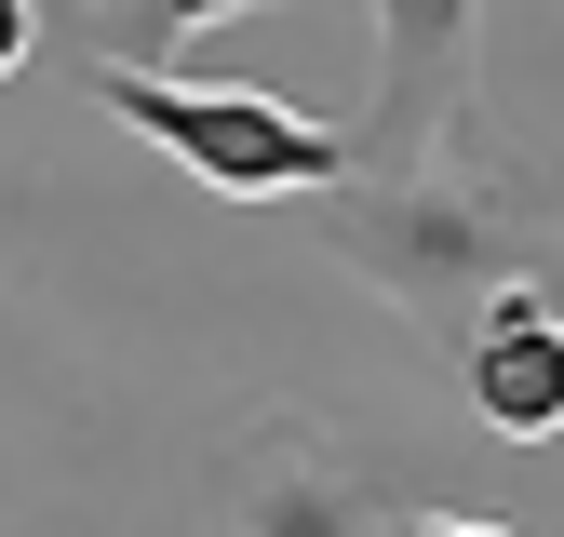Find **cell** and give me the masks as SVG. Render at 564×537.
<instances>
[{
  "label": "cell",
  "mask_w": 564,
  "mask_h": 537,
  "mask_svg": "<svg viewBox=\"0 0 564 537\" xmlns=\"http://www.w3.org/2000/svg\"><path fill=\"white\" fill-rule=\"evenodd\" d=\"M323 255L349 268V283H377L431 350H457V336L484 322V296L551 283V201H538V175L498 149V134H484V108H470L403 175L323 188Z\"/></svg>",
  "instance_id": "obj_1"
},
{
  "label": "cell",
  "mask_w": 564,
  "mask_h": 537,
  "mask_svg": "<svg viewBox=\"0 0 564 537\" xmlns=\"http://www.w3.org/2000/svg\"><path fill=\"white\" fill-rule=\"evenodd\" d=\"M403 511V470L323 403H256L202 457V537H390Z\"/></svg>",
  "instance_id": "obj_2"
},
{
  "label": "cell",
  "mask_w": 564,
  "mask_h": 537,
  "mask_svg": "<svg viewBox=\"0 0 564 537\" xmlns=\"http://www.w3.org/2000/svg\"><path fill=\"white\" fill-rule=\"evenodd\" d=\"M95 95L149 134L162 162H188L202 188L229 201H323L349 188V134L282 108V95H242V81H175V67H95Z\"/></svg>",
  "instance_id": "obj_3"
},
{
  "label": "cell",
  "mask_w": 564,
  "mask_h": 537,
  "mask_svg": "<svg viewBox=\"0 0 564 537\" xmlns=\"http://www.w3.org/2000/svg\"><path fill=\"white\" fill-rule=\"evenodd\" d=\"M470 108H484V14L470 0H390L377 14V95H364V121H336L349 175H403Z\"/></svg>",
  "instance_id": "obj_4"
},
{
  "label": "cell",
  "mask_w": 564,
  "mask_h": 537,
  "mask_svg": "<svg viewBox=\"0 0 564 537\" xmlns=\"http://www.w3.org/2000/svg\"><path fill=\"white\" fill-rule=\"evenodd\" d=\"M457 390H470V417L498 443H551L564 430V268L484 296V322L457 336Z\"/></svg>",
  "instance_id": "obj_5"
},
{
  "label": "cell",
  "mask_w": 564,
  "mask_h": 537,
  "mask_svg": "<svg viewBox=\"0 0 564 537\" xmlns=\"http://www.w3.org/2000/svg\"><path fill=\"white\" fill-rule=\"evenodd\" d=\"M390 537H524V524H484V511H431V497H416Z\"/></svg>",
  "instance_id": "obj_6"
},
{
  "label": "cell",
  "mask_w": 564,
  "mask_h": 537,
  "mask_svg": "<svg viewBox=\"0 0 564 537\" xmlns=\"http://www.w3.org/2000/svg\"><path fill=\"white\" fill-rule=\"evenodd\" d=\"M28 54H41V0H0V81H14Z\"/></svg>",
  "instance_id": "obj_7"
}]
</instances>
